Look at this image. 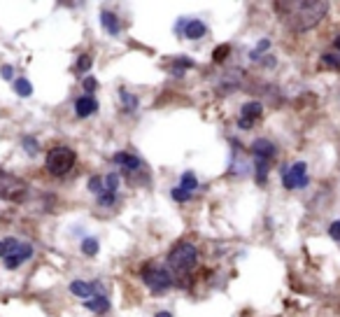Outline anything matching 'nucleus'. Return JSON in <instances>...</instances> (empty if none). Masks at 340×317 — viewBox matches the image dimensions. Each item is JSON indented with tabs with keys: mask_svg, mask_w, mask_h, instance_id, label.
I'll list each match as a JSON object with an SVG mask.
<instances>
[{
	"mask_svg": "<svg viewBox=\"0 0 340 317\" xmlns=\"http://www.w3.org/2000/svg\"><path fill=\"white\" fill-rule=\"evenodd\" d=\"M268 47H270V40H268V38H264V40H259V44H257V49H254V51H252V54H249V56H252V59H254V61H259V59H261V54H266V51H268Z\"/></svg>",
	"mask_w": 340,
	"mask_h": 317,
	"instance_id": "24",
	"label": "nucleus"
},
{
	"mask_svg": "<svg viewBox=\"0 0 340 317\" xmlns=\"http://www.w3.org/2000/svg\"><path fill=\"white\" fill-rule=\"evenodd\" d=\"M322 63H326V66H331V68H340V59L335 54H324Z\"/></svg>",
	"mask_w": 340,
	"mask_h": 317,
	"instance_id": "31",
	"label": "nucleus"
},
{
	"mask_svg": "<svg viewBox=\"0 0 340 317\" xmlns=\"http://www.w3.org/2000/svg\"><path fill=\"white\" fill-rule=\"evenodd\" d=\"M198 263V250L187 241H180L173 245V250L168 252V266L173 273L187 275L189 271H193Z\"/></svg>",
	"mask_w": 340,
	"mask_h": 317,
	"instance_id": "2",
	"label": "nucleus"
},
{
	"mask_svg": "<svg viewBox=\"0 0 340 317\" xmlns=\"http://www.w3.org/2000/svg\"><path fill=\"white\" fill-rule=\"evenodd\" d=\"M82 252L87 254V257H96V252H98V241H96V238H84Z\"/></svg>",
	"mask_w": 340,
	"mask_h": 317,
	"instance_id": "22",
	"label": "nucleus"
},
{
	"mask_svg": "<svg viewBox=\"0 0 340 317\" xmlns=\"http://www.w3.org/2000/svg\"><path fill=\"white\" fill-rule=\"evenodd\" d=\"M333 49H335V51H340V35L333 40Z\"/></svg>",
	"mask_w": 340,
	"mask_h": 317,
	"instance_id": "34",
	"label": "nucleus"
},
{
	"mask_svg": "<svg viewBox=\"0 0 340 317\" xmlns=\"http://www.w3.org/2000/svg\"><path fill=\"white\" fill-rule=\"evenodd\" d=\"M261 115H264V105L257 103V100L242 105V110H240V119H247V121H252V124H254V121H257Z\"/></svg>",
	"mask_w": 340,
	"mask_h": 317,
	"instance_id": "12",
	"label": "nucleus"
},
{
	"mask_svg": "<svg viewBox=\"0 0 340 317\" xmlns=\"http://www.w3.org/2000/svg\"><path fill=\"white\" fill-rule=\"evenodd\" d=\"M100 284H91V282H84V280H75V282L70 284V292L75 296H79V299H89V296H98Z\"/></svg>",
	"mask_w": 340,
	"mask_h": 317,
	"instance_id": "10",
	"label": "nucleus"
},
{
	"mask_svg": "<svg viewBox=\"0 0 340 317\" xmlns=\"http://www.w3.org/2000/svg\"><path fill=\"white\" fill-rule=\"evenodd\" d=\"M275 7L280 10V17L291 31L303 33L315 28L324 19L329 3L326 0H303V3H275Z\"/></svg>",
	"mask_w": 340,
	"mask_h": 317,
	"instance_id": "1",
	"label": "nucleus"
},
{
	"mask_svg": "<svg viewBox=\"0 0 340 317\" xmlns=\"http://www.w3.org/2000/svg\"><path fill=\"white\" fill-rule=\"evenodd\" d=\"M89 192L96 194V196H100V194H105V180L98 175L94 177H89Z\"/></svg>",
	"mask_w": 340,
	"mask_h": 317,
	"instance_id": "21",
	"label": "nucleus"
},
{
	"mask_svg": "<svg viewBox=\"0 0 340 317\" xmlns=\"http://www.w3.org/2000/svg\"><path fill=\"white\" fill-rule=\"evenodd\" d=\"M180 189H184V192H189V194H191L193 189H198V180H196V173H191V170H187V173H184V175H182Z\"/></svg>",
	"mask_w": 340,
	"mask_h": 317,
	"instance_id": "18",
	"label": "nucleus"
},
{
	"mask_svg": "<svg viewBox=\"0 0 340 317\" xmlns=\"http://www.w3.org/2000/svg\"><path fill=\"white\" fill-rule=\"evenodd\" d=\"M329 235L333 241H340V222H333V224L329 226Z\"/></svg>",
	"mask_w": 340,
	"mask_h": 317,
	"instance_id": "32",
	"label": "nucleus"
},
{
	"mask_svg": "<svg viewBox=\"0 0 340 317\" xmlns=\"http://www.w3.org/2000/svg\"><path fill=\"white\" fill-rule=\"evenodd\" d=\"M84 306H87L89 310H94V312H98V315H103V312L110 310V299H107V296H103V294H98V296H94V299H89Z\"/></svg>",
	"mask_w": 340,
	"mask_h": 317,
	"instance_id": "15",
	"label": "nucleus"
},
{
	"mask_svg": "<svg viewBox=\"0 0 340 317\" xmlns=\"http://www.w3.org/2000/svg\"><path fill=\"white\" fill-rule=\"evenodd\" d=\"M252 154H254V158H264V161H270V158L275 156V145H273L270 140L259 138V140H254V145H252Z\"/></svg>",
	"mask_w": 340,
	"mask_h": 317,
	"instance_id": "9",
	"label": "nucleus"
},
{
	"mask_svg": "<svg viewBox=\"0 0 340 317\" xmlns=\"http://www.w3.org/2000/svg\"><path fill=\"white\" fill-rule=\"evenodd\" d=\"M119 96H121V103H124V110H126V112H135V110H137V98H135V96L128 93L126 89H121Z\"/></svg>",
	"mask_w": 340,
	"mask_h": 317,
	"instance_id": "20",
	"label": "nucleus"
},
{
	"mask_svg": "<svg viewBox=\"0 0 340 317\" xmlns=\"http://www.w3.org/2000/svg\"><path fill=\"white\" fill-rule=\"evenodd\" d=\"M91 63H94V61H91V56H89V54H82L79 59H77V63H75V70H77V72H87L89 68H91Z\"/></svg>",
	"mask_w": 340,
	"mask_h": 317,
	"instance_id": "25",
	"label": "nucleus"
},
{
	"mask_svg": "<svg viewBox=\"0 0 340 317\" xmlns=\"http://www.w3.org/2000/svg\"><path fill=\"white\" fill-rule=\"evenodd\" d=\"M170 196L175 198L177 203H184V201H189V198H191V194L184 192V189H180V187H177V189H173V192H170Z\"/></svg>",
	"mask_w": 340,
	"mask_h": 317,
	"instance_id": "30",
	"label": "nucleus"
},
{
	"mask_svg": "<svg viewBox=\"0 0 340 317\" xmlns=\"http://www.w3.org/2000/svg\"><path fill=\"white\" fill-rule=\"evenodd\" d=\"M143 282L147 284L152 292L161 294L163 289L173 287L175 280H173V275H170L168 271H163V268H145V271H143Z\"/></svg>",
	"mask_w": 340,
	"mask_h": 317,
	"instance_id": "5",
	"label": "nucleus"
},
{
	"mask_svg": "<svg viewBox=\"0 0 340 317\" xmlns=\"http://www.w3.org/2000/svg\"><path fill=\"white\" fill-rule=\"evenodd\" d=\"M193 66H196V63H193L191 59H187V56H177V59L170 61V70H173V75H175V77H182L189 68H193Z\"/></svg>",
	"mask_w": 340,
	"mask_h": 317,
	"instance_id": "14",
	"label": "nucleus"
},
{
	"mask_svg": "<svg viewBox=\"0 0 340 317\" xmlns=\"http://www.w3.org/2000/svg\"><path fill=\"white\" fill-rule=\"evenodd\" d=\"M98 112V103H96L94 96H82V98L75 100V115L79 119H87V117L96 115Z\"/></svg>",
	"mask_w": 340,
	"mask_h": 317,
	"instance_id": "8",
	"label": "nucleus"
},
{
	"mask_svg": "<svg viewBox=\"0 0 340 317\" xmlns=\"http://www.w3.org/2000/svg\"><path fill=\"white\" fill-rule=\"evenodd\" d=\"M82 87H84V91H87V96H91V93L98 89V80H96V77H87L82 82Z\"/></svg>",
	"mask_w": 340,
	"mask_h": 317,
	"instance_id": "29",
	"label": "nucleus"
},
{
	"mask_svg": "<svg viewBox=\"0 0 340 317\" xmlns=\"http://www.w3.org/2000/svg\"><path fill=\"white\" fill-rule=\"evenodd\" d=\"M0 75H3V80H14V70H12V66H3L0 68Z\"/></svg>",
	"mask_w": 340,
	"mask_h": 317,
	"instance_id": "33",
	"label": "nucleus"
},
{
	"mask_svg": "<svg viewBox=\"0 0 340 317\" xmlns=\"http://www.w3.org/2000/svg\"><path fill=\"white\" fill-rule=\"evenodd\" d=\"M21 145H23V149H26L31 156H35V154L40 152V145H38V140L35 138H31V136H26V138H21Z\"/></svg>",
	"mask_w": 340,
	"mask_h": 317,
	"instance_id": "23",
	"label": "nucleus"
},
{
	"mask_svg": "<svg viewBox=\"0 0 340 317\" xmlns=\"http://www.w3.org/2000/svg\"><path fill=\"white\" fill-rule=\"evenodd\" d=\"M14 91H17V96H21V98H28V96L33 93V87H31L28 80L19 77V80H14Z\"/></svg>",
	"mask_w": 340,
	"mask_h": 317,
	"instance_id": "19",
	"label": "nucleus"
},
{
	"mask_svg": "<svg viewBox=\"0 0 340 317\" xmlns=\"http://www.w3.org/2000/svg\"><path fill=\"white\" fill-rule=\"evenodd\" d=\"M229 54H231V47H229V44H221V47H217V51L212 54V59L217 61V63H221V61H224Z\"/></svg>",
	"mask_w": 340,
	"mask_h": 317,
	"instance_id": "28",
	"label": "nucleus"
},
{
	"mask_svg": "<svg viewBox=\"0 0 340 317\" xmlns=\"http://www.w3.org/2000/svg\"><path fill=\"white\" fill-rule=\"evenodd\" d=\"M98 203L103 205V208H112L117 203V194L115 192H105V194H100L98 196Z\"/></svg>",
	"mask_w": 340,
	"mask_h": 317,
	"instance_id": "26",
	"label": "nucleus"
},
{
	"mask_svg": "<svg viewBox=\"0 0 340 317\" xmlns=\"http://www.w3.org/2000/svg\"><path fill=\"white\" fill-rule=\"evenodd\" d=\"M156 317H173V315H170L168 310H163V312H159V315H156Z\"/></svg>",
	"mask_w": 340,
	"mask_h": 317,
	"instance_id": "35",
	"label": "nucleus"
},
{
	"mask_svg": "<svg viewBox=\"0 0 340 317\" xmlns=\"http://www.w3.org/2000/svg\"><path fill=\"white\" fill-rule=\"evenodd\" d=\"M205 33H208V26L203 21H198V19H191L184 26V38H189V40H201Z\"/></svg>",
	"mask_w": 340,
	"mask_h": 317,
	"instance_id": "11",
	"label": "nucleus"
},
{
	"mask_svg": "<svg viewBox=\"0 0 340 317\" xmlns=\"http://www.w3.org/2000/svg\"><path fill=\"white\" fill-rule=\"evenodd\" d=\"M105 180V192H115L117 194V187H119V175L117 173H110L107 177H103Z\"/></svg>",
	"mask_w": 340,
	"mask_h": 317,
	"instance_id": "27",
	"label": "nucleus"
},
{
	"mask_svg": "<svg viewBox=\"0 0 340 317\" xmlns=\"http://www.w3.org/2000/svg\"><path fill=\"white\" fill-rule=\"evenodd\" d=\"M112 164L121 166L126 175H131L133 170L143 168V161H140V156H135V154H128V152H117L115 156H112Z\"/></svg>",
	"mask_w": 340,
	"mask_h": 317,
	"instance_id": "7",
	"label": "nucleus"
},
{
	"mask_svg": "<svg viewBox=\"0 0 340 317\" xmlns=\"http://www.w3.org/2000/svg\"><path fill=\"white\" fill-rule=\"evenodd\" d=\"M75 161H77V156L70 147H54L47 154V170L54 177H63L72 170Z\"/></svg>",
	"mask_w": 340,
	"mask_h": 317,
	"instance_id": "3",
	"label": "nucleus"
},
{
	"mask_svg": "<svg viewBox=\"0 0 340 317\" xmlns=\"http://www.w3.org/2000/svg\"><path fill=\"white\" fill-rule=\"evenodd\" d=\"M254 175H257L259 184H266V180H268V161L254 158Z\"/></svg>",
	"mask_w": 340,
	"mask_h": 317,
	"instance_id": "17",
	"label": "nucleus"
},
{
	"mask_svg": "<svg viewBox=\"0 0 340 317\" xmlns=\"http://www.w3.org/2000/svg\"><path fill=\"white\" fill-rule=\"evenodd\" d=\"M100 23H103V28L107 31L110 35H119V21H117L115 12L110 10H103L100 12Z\"/></svg>",
	"mask_w": 340,
	"mask_h": 317,
	"instance_id": "13",
	"label": "nucleus"
},
{
	"mask_svg": "<svg viewBox=\"0 0 340 317\" xmlns=\"http://www.w3.org/2000/svg\"><path fill=\"white\" fill-rule=\"evenodd\" d=\"M19 245H21V243H19L17 238H5V241H0V259L12 257V254L19 250Z\"/></svg>",
	"mask_w": 340,
	"mask_h": 317,
	"instance_id": "16",
	"label": "nucleus"
},
{
	"mask_svg": "<svg viewBox=\"0 0 340 317\" xmlns=\"http://www.w3.org/2000/svg\"><path fill=\"white\" fill-rule=\"evenodd\" d=\"M305 170H307L305 161H296L289 170H285V177H282L285 189L294 192V189H303V187H307V180H310V177L305 175Z\"/></svg>",
	"mask_w": 340,
	"mask_h": 317,
	"instance_id": "6",
	"label": "nucleus"
},
{
	"mask_svg": "<svg viewBox=\"0 0 340 317\" xmlns=\"http://www.w3.org/2000/svg\"><path fill=\"white\" fill-rule=\"evenodd\" d=\"M28 194V184L19 177L10 175L0 168V198H7V201H23Z\"/></svg>",
	"mask_w": 340,
	"mask_h": 317,
	"instance_id": "4",
	"label": "nucleus"
}]
</instances>
